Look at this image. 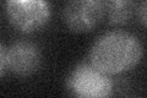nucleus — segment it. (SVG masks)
Segmentation results:
<instances>
[{"mask_svg":"<svg viewBox=\"0 0 147 98\" xmlns=\"http://www.w3.org/2000/svg\"><path fill=\"white\" fill-rule=\"evenodd\" d=\"M142 44L126 31H110L98 37L90 52L91 64L105 74H120L140 62Z\"/></svg>","mask_w":147,"mask_h":98,"instance_id":"nucleus-1","label":"nucleus"},{"mask_svg":"<svg viewBox=\"0 0 147 98\" xmlns=\"http://www.w3.org/2000/svg\"><path fill=\"white\" fill-rule=\"evenodd\" d=\"M67 83L75 98H110L114 88L108 74L98 70L91 63H82L76 66Z\"/></svg>","mask_w":147,"mask_h":98,"instance_id":"nucleus-2","label":"nucleus"},{"mask_svg":"<svg viewBox=\"0 0 147 98\" xmlns=\"http://www.w3.org/2000/svg\"><path fill=\"white\" fill-rule=\"evenodd\" d=\"M5 11L10 22L24 32L39 28L50 17V5L43 0H9Z\"/></svg>","mask_w":147,"mask_h":98,"instance_id":"nucleus-3","label":"nucleus"},{"mask_svg":"<svg viewBox=\"0 0 147 98\" xmlns=\"http://www.w3.org/2000/svg\"><path fill=\"white\" fill-rule=\"evenodd\" d=\"M107 12L102 0H72L63 7V18L69 28L76 32L92 30Z\"/></svg>","mask_w":147,"mask_h":98,"instance_id":"nucleus-4","label":"nucleus"},{"mask_svg":"<svg viewBox=\"0 0 147 98\" xmlns=\"http://www.w3.org/2000/svg\"><path fill=\"white\" fill-rule=\"evenodd\" d=\"M40 65V50L30 41H20L7 48V68L16 75L27 76Z\"/></svg>","mask_w":147,"mask_h":98,"instance_id":"nucleus-5","label":"nucleus"},{"mask_svg":"<svg viewBox=\"0 0 147 98\" xmlns=\"http://www.w3.org/2000/svg\"><path fill=\"white\" fill-rule=\"evenodd\" d=\"M108 20L113 25H120L127 22L134 15L136 3L131 0H114L105 3Z\"/></svg>","mask_w":147,"mask_h":98,"instance_id":"nucleus-6","label":"nucleus"},{"mask_svg":"<svg viewBox=\"0 0 147 98\" xmlns=\"http://www.w3.org/2000/svg\"><path fill=\"white\" fill-rule=\"evenodd\" d=\"M6 69H7V48L3 43L0 45V72H1L3 76L5 75Z\"/></svg>","mask_w":147,"mask_h":98,"instance_id":"nucleus-7","label":"nucleus"},{"mask_svg":"<svg viewBox=\"0 0 147 98\" xmlns=\"http://www.w3.org/2000/svg\"><path fill=\"white\" fill-rule=\"evenodd\" d=\"M137 14L140 21L144 23L145 27H147V1H142L137 5Z\"/></svg>","mask_w":147,"mask_h":98,"instance_id":"nucleus-8","label":"nucleus"}]
</instances>
